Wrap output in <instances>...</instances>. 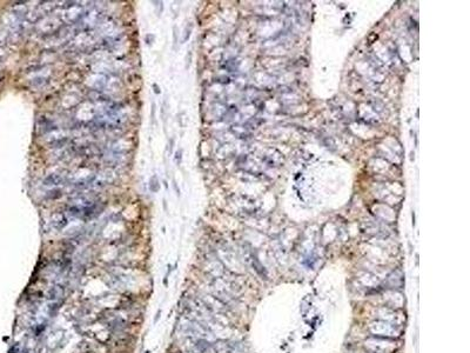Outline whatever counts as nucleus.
<instances>
[{
    "label": "nucleus",
    "instance_id": "obj_1",
    "mask_svg": "<svg viewBox=\"0 0 470 353\" xmlns=\"http://www.w3.org/2000/svg\"><path fill=\"white\" fill-rule=\"evenodd\" d=\"M150 190H151V192H153V193H156V192H159V190H160L159 178H157L156 174H154V176H152V178L150 179Z\"/></svg>",
    "mask_w": 470,
    "mask_h": 353
},
{
    "label": "nucleus",
    "instance_id": "obj_2",
    "mask_svg": "<svg viewBox=\"0 0 470 353\" xmlns=\"http://www.w3.org/2000/svg\"><path fill=\"white\" fill-rule=\"evenodd\" d=\"M61 178L56 176V174H52V176L47 177L45 179V185H58V184L61 183Z\"/></svg>",
    "mask_w": 470,
    "mask_h": 353
},
{
    "label": "nucleus",
    "instance_id": "obj_3",
    "mask_svg": "<svg viewBox=\"0 0 470 353\" xmlns=\"http://www.w3.org/2000/svg\"><path fill=\"white\" fill-rule=\"evenodd\" d=\"M182 151L181 150H177L176 151V163H177V165H180V163H181V158H182Z\"/></svg>",
    "mask_w": 470,
    "mask_h": 353
},
{
    "label": "nucleus",
    "instance_id": "obj_4",
    "mask_svg": "<svg viewBox=\"0 0 470 353\" xmlns=\"http://www.w3.org/2000/svg\"><path fill=\"white\" fill-rule=\"evenodd\" d=\"M153 88H154V93H157V94L161 93V91H160V87L157 84H153Z\"/></svg>",
    "mask_w": 470,
    "mask_h": 353
}]
</instances>
